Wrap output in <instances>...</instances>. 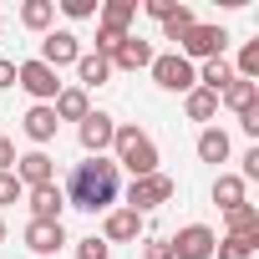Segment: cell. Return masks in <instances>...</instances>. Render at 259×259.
<instances>
[{
  "label": "cell",
  "mask_w": 259,
  "mask_h": 259,
  "mask_svg": "<svg viewBox=\"0 0 259 259\" xmlns=\"http://www.w3.org/2000/svg\"><path fill=\"white\" fill-rule=\"evenodd\" d=\"M66 203L71 208H87V213H102L107 203H117V163L112 158L76 163L71 178H66Z\"/></svg>",
  "instance_id": "1"
},
{
  "label": "cell",
  "mask_w": 259,
  "mask_h": 259,
  "mask_svg": "<svg viewBox=\"0 0 259 259\" xmlns=\"http://www.w3.org/2000/svg\"><path fill=\"white\" fill-rule=\"evenodd\" d=\"M112 163L117 168H127L133 178H148V173H158V143L143 133V127H117L112 133Z\"/></svg>",
  "instance_id": "2"
},
{
  "label": "cell",
  "mask_w": 259,
  "mask_h": 259,
  "mask_svg": "<svg viewBox=\"0 0 259 259\" xmlns=\"http://www.w3.org/2000/svg\"><path fill=\"white\" fill-rule=\"evenodd\" d=\"M168 198H173V178H168V173H148V178H133V183H127V208H133V213L163 208Z\"/></svg>",
  "instance_id": "3"
},
{
  "label": "cell",
  "mask_w": 259,
  "mask_h": 259,
  "mask_svg": "<svg viewBox=\"0 0 259 259\" xmlns=\"http://www.w3.org/2000/svg\"><path fill=\"white\" fill-rule=\"evenodd\" d=\"M224 46H229V31L224 26H193L178 41V56L183 61H213V56H224Z\"/></svg>",
  "instance_id": "4"
},
{
  "label": "cell",
  "mask_w": 259,
  "mask_h": 259,
  "mask_svg": "<svg viewBox=\"0 0 259 259\" xmlns=\"http://www.w3.org/2000/svg\"><path fill=\"white\" fill-rule=\"evenodd\" d=\"M153 81L163 87V92H193L198 87V71H193V61H183L178 51H168V56H153Z\"/></svg>",
  "instance_id": "5"
},
{
  "label": "cell",
  "mask_w": 259,
  "mask_h": 259,
  "mask_svg": "<svg viewBox=\"0 0 259 259\" xmlns=\"http://www.w3.org/2000/svg\"><path fill=\"white\" fill-rule=\"evenodd\" d=\"M16 81H21L41 107H51V102H56V92H61V76H56L46 61H21V66H16Z\"/></svg>",
  "instance_id": "6"
},
{
  "label": "cell",
  "mask_w": 259,
  "mask_h": 259,
  "mask_svg": "<svg viewBox=\"0 0 259 259\" xmlns=\"http://www.w3.org/2000/svg\"><path fill=\"white\" fill-rule=\"evenodd\" d=\"M168 244H173V259H213L219 234H213L208 224H188V229H178Z\"/></svg>",
  "instance_id": "7"
},
{
  "label": "cell",
  "mask_w": 259,
  "mask_h": 259,
  "mask_svg": "<svg viewBox=\"0 0 259 259\" xmlns=\"http://www.w3.org/2000/svg\"><path fill=\"white\" fill-rule=\"evenodd\" d=\"M76 56H81L76 31H46V41H41V56H36V61H46L51 71H61V66H76Z\"/></svg>",
  "instance_id": "8"
},
{
  "label": "cell",
  "mask_w": 259,
  "mask_h": 259,
  "mask_svg": "<svg viewBox=\"0 0 259 259\" xmlns=\"http://www.w3.org/2000/svg\"><path fill=\"white\" fill-rule=\"evenodd\" d=\"M112 133H117V122H112L107 112H87V117H81V148H87V158H107Z\"/></svg>",
  "instance_id": "9"
},
{
  "label": "cell",
  "mask_w": 259,
  "mask_h": 259,
  "mask_svg": "<svg viewBox=\"0 0 259 259\" xmlns=\"http://www.w3.org/2000/svg\"><path fill=\"white\" fill-rule=\"evenodd\" d=\"M66 244V229L61 224H46V219H31L26 224V249L36 259H56V249Z\"/></svg>",
  "instance_id": "10"
},
{
  "label": "cell",
  "mask_w": 259,
  "mask_h": 259,
  "mask_svg": "<svg viewBox=\"0 0 259 259\" xmlns=\"http://www.w3.org/2000/svg\"><path fill=\"white\" fill-rule=\"evenodd\" d=\"M16 178H21V188H46V183H56V163H51V153H26V158H16Z\"/></svg>",
  "instance_id": "11"
},
{
  "label": "cell",
  "mask_w": 259,
  "mask_h": 259,
  "mask_svg": "<svg viewBox=\"0 0 259 259\" xmlns=\"http://www.w3.org/2000/svg\"><path fill=\"white\" fill-rule=\"evenodd\" d=\"M153 41H143V36H133L127 31V41L117 46V56H112V71H143V66H153Z\"/></svg>",
  "instance_id": "12"
},
{
  "label": "cell",
  "mask_w": 259,
  "mask_h": 259,
  "mask_svg": "<svg viewBox=\"0 0 259 259\" xmlns=\"http://www.w3.org/2000/svg\"><path fill=\"white\" fill-rule=\"evenodd\" d=\"M138 234H143V213H133V208H112L102 224L107 244H138Z\"/></svg>",
  "instance_id": "13"
},
{
  "label": "cell",
  "mask_w": 259,
  "mask_h": 259,
  "mask_svg": "<svg viewBox=\"0 0 259 259\" xmlns=\"http://www.w3.org/2000/svg\"><path fill=\"white\" fill-rule=\"evenodd\" d=\"M61 208H66V193H61L56 183H46V188H31V219L61 224Z\"/></svg>",
  "instance_id": "14"
},
{
  "label": "cell",
  "mask_w": 259,
  "mask_h": 259,
  "mask_svg": "<svg viewBox=\"0 0 259 259\" xmlns=\"http://www.w3.org/2000/svg\"><path fill=\"white\" fill-rule=\"evenodd\" d=\"M21 127H26V138L41 148V143H51V138H56V127H61V122H56V112H51V107H41V102H36V107L21 117Z\"/></svg>",
  "instance_id": "15"
},
{
  "label": "cell",
  "mask_w": 259,
  "mask_h": 259,
  "mask_svg": "<svg viewBox=\"0 0 259 259\" xmlns=\"http://www.w3.org/2000/svg\"><path fill=\"white\" fill-rule=\"evenodd\" d=\"M51 112H56V122H81V117L92 112V102H87L81 87H61L56 102H51Z\"/></svg>",
  "instance_id": "16"
},
{
  "label": "cell",
  "mask_w": 259,
  "mask_h": 259,
  "mask_svg": "<svg viewBox=\"0 0 259 259\" xmlns=\"http://www.w3.org/2000/svg\"><path fill=\"white\" fill-rule=\"evenodd\" d=\"M107 76H112V61H107V56H97V51H81V56H76V81H81V92H87V87H102Z\"/></svg>",
  "instance_id": "17"
},
{
  "label": "cell",
  "mask_w": 259,
  "mask_h": 259,
  "mask_svg": "<svg viewBox=\"0 0 259 259\" xmlns=\"http://www.w3.org/2000/svg\"><path fill=\"white\" fill-rule=\"evenodd\" d=\"M229 133H224V127H203V133H198V158L203 163H229Z\"/></svg>",
  "instance_id": "18"
},
{
  "label": "cell",
  "mask_w": 259,
  "mask_h": 259,
  "mask_svg": "<svg viewBox=\"0 0 259 259\" xmlns=\"http://www.w3.org/2000/svg\"><path fill=\"white\" fill-rule=\"evenodd\" d=\"M193 71H198V87H203V92H213V97L234 81V66H229L224 56H213V61H203V66H193Z\"/></svg>",
  "instance_id": "19"
},
{
  "label": "cell",
  "mask_w": 259,
  "mask_h": 259,
  "mask_svg": "<svg viewBox=\"0 0 259 259\" xmlns=\"http://www.w3.org/2000/svg\"><path fill=\"white\" fill-rule=\"evenodd\" d=\"M213 203H219L224 213L239 208V203H249V198H244V178H239V173H219V178H213Z\"/></svg>",
  "instance_id": "20"
},
{
  "label": "cell",
  "mask_w": 259,
  "mask_h": 259,
  "mask_svg": "<svg viewBox=\"0 0 259 259\" xmlns=\"http://www.w3.org/2000/svg\"><path fill=\"white\" fill-rule=\"evenodd\" d=\"M102 26H112V31H127L138 21V0H102Z\"/></svg>",
  "instance_id": "21"
},
{
  "label": "cell",
  "mask_w": 259,
  "mask_h": 259,
  "mask_svg": "<svg viewBox=\"0 0 259 259\" xmlns=\"http://www.w3.org/2000/svg\"><path fill=\"white\" fill-rule=\"evenodd\" d=\"M224 219H229V234H234V239H259V208H254V203H239V208H229Z\"/></svg>",
  "instance_id": "22"
},
{
  "label": "cell",
  "mask_w": 259,
  "mask_h": 259,
  "mask_svg": "<svg viewBox=\"0 0 259 259\" xmlns=\"http://www.w3.org/2000/svg\"><path fill=\"white\" fill-rule=\"evenodd\" d=\"M219 102H224V107H234V112H244V107H254V102H259V81H239V76H234V81L219 92Z\"/></svg>",
  "instance_id": "23"
},
{
  "label": "cell",
  "mask_w": 259,
  "mask_h": 259,
  "mask_svg": "<svg viewBox=\"0 0 259 259\" xmlns=\"http://www.w3.org/2000/svg\"><path fill=\"white\" fill-rule=\"evenodd\" d=\"M56 21V0H26V6H21V26L26 31H46Z\"/></svg>",
  "instance_id": "24"
},
{
  "label": "cell",
  "mask_w": 259,
  "mask_h": 259,
  "mask_svg": "<svg viewBox=\"0 0 259 259\" xmlns=\"http://www.w3.org/2000/svg\"><path fill=\"white\" fill-rule=\"evenodd\" d=\"M183 107H188V117H193V122H208V117H219V97H213V92H203V87H193Z\"/></svg>",
  "instance_id": "25"
},
{
  "label": "cell",
  "mask_w": 259,
  "mask_h": 259,
  "mask_svg": "<svg viewBox=\"0 0 259 259\" xmlns=\"http://www.w3.org/2000/svg\"><path fill=\"white\" fill-rule=\"evenodd\" d=\"M254 249H259V239H234V234H224V239L213 244V259H254Z\"/></svg>",
  "instance_id": "26"
},
{
  "label": "cell",
  "mask_w": 259,
  "mask_h": 259,
  "mask_svg": "<svg viewBox=\"0 0 259 259\" xmlns=\"http://www.w3.org/2000/svg\"><path fill=\"white\" fill-rule=\"evenodd\" d=\"M193 26H198V21H193V11H188V6H178V11L163 21V36H168V41H183Z\"/></svg>",
  "instance_id": "27"
},
{
  "label": "cell",
  "mask_w": 259,
  "mask_h": 259,
  "mask_svg": "<svg viewBox=\"0 0 259 259\" xmlns=\"http://www.w3.org/2000/svg\"><path fill=\"white\" fill-rule=\"evenodd\" d=\"M234 76H239V81H254V76H259V41H249V46L239 51V66H234Z\"/></svg>",
  "instance_id": "28"
},
{
  "label": "cell",
  "mask_w": 259,
  "mask_h": 259,
  "mask_svg": "<svg viewBox=\"0 0 259 259\" xmlns=\"http://www.w3.org/2000/svg\"><path fill=\"white\" fill-rule=\"evenodd\" d=\"M61 11H66L71 21H87V16H97V11H102V0H61Z\"/></svg>",
  "instance_id": "29"
},
{
  "label": "cell",
  "mask_w": 259,
  "mask_h": 259,
  "mask_svg": "<svg viewBox=\"0 0 259 259\" xmlns=\"http://www.w3.org/2000/svg\"><path fill=\"white\" fill-rule=\"evenodd\" d=\"M107 249H112V244L92 234V239H81V244H76V259H107Z\"/></svg>",
  "instance_id": "30"
},
{
  "label": "cell",
  "mask_w": 259,
  "mask_h": 259,
  "mask_svg": "<svg viewBox=\"0 0 259 259\" xmlns=\"http://www.w3.org/2000/svg\"><path fill=\"white\" fill-rule=\"evenodd\" d=\"M26 188H21V178L16 173H0V208H6V203H16Z\"/></svg>",
  "instance_id": "31"
},
{
  "label": "cell",
  "mask_w": 259,
  "mask_h": 259,
  "mask_svg": "<svg viewBox=\"0 0 259 259\" xmlns=\"http://www.w3.org/2000/svg\"><path fill=\"white\" fill-rule=\"evenodd\" d=\"M143 11H148L153 21H168V16L178 11V0H148V6H143Z\"/></svg>",
  "instance_id": "32"
},
{
  "label": "cell",
  "mask_w": 259,
  "mask_h": 259,
  "mask_svg": "<svg viewBox=\"0 0 259 259\" xmlns=\"http://www.w3.org/2000/svg\"><path fill=\"white\" fill-rule=\"evenodd\" d=\"M239 127H244V133H249V138H259V102L239 112Z\"/></svg>",
  "instance_id": "33"
},
{
  "label": "cell",
  "mask_w": 259,
  "mask_h": 259,
  "mask_svg": "<svg viewBox=\"0 0 259 259\" xmlns=\"http://www.w3.org/2000/svg\"><path fill=\"white\" fill-rule=\"evenodd\" d=\"M143 259H173V244H168V239H148Z\"/></svg>",
  "instance_id": "34"
},
{
  "label": "cell",
  "mask_w": 259,
  "mask_h": 259,
  "mask_svg": "<svg viewBox=\"0 0 259 259\" xmlns=\"http://www.w3.org/2000/svg\"><path fill=\"white\" fill-rule=\"evenodd\" d=\"M0 173H16V143L0 138Z\"/></svg>",
  "instance_id": "35"
},
{
  "label": "cell",
  "mask_w": 259,
  "mask_h": 259,
  "mask_svg": "<svg viewBox=\"0 0 259 259\" xmlns=\"http://www.w3.org/2000/svg\"><path fill=\"white\" fill-rule=\"evenodd\" d=\"M239 178H244V183H254V178H259V148H249V153H244V173H239Z\"/></svg>",
  "instance_id": "36"
},
{
  "label": "cell",
  "mask_w": 259,
  "mask_h": 259,
  "mask_svg": "<svg viewBox=\"0 0 259 259\" xmlns=\"http://www.w3.org/2000/svg\"><path fill=\"white\" fill-rule=\"evenodd\" d=\"M16 87V61H0V92Z\"/></svg>",
  "instance_id": "37"
},
{
  "label": "cell",
  "mask_w": 259,
  "mask_h": 259,
  "mask_svg": "<svg viewBox=\"0 0 259 259\" xmlns=\"http://www.w3.org/2000/svg\"><path fill=\"white\" fill-rule=\"evenodd\" d=\"M0 244H6V219H0Z\"/></svg>",
  "instance_id": "38"
},
{
  "label": "cell",
  "mask_w": 259,
  "mask_h": 259,
  "mask_svg": "<svg viewBox=\"0 0 259 259\" xmlns=\"http://www.w3.org/2000/svg\"><path fill=\"white\" fill-rule=\"evenodd\" d=\"M0 26H6V16H0Z\"/></svg>",
  "instance_id": "39"
},
{
  "label": "cell",
  "mask_w": 259,
  "mask_h": 259,
  "mask_svg": "<svg viewBox=\"0 0 259 259\" xmlns=\"http://www.w3.org/2000/svg\"><path fill=\"white\" fill-rule=\"evenodd\" d=\"M56 259H61V254H56Z\"/></svg>",
  "instance_id": "40"
}]
</instances>
